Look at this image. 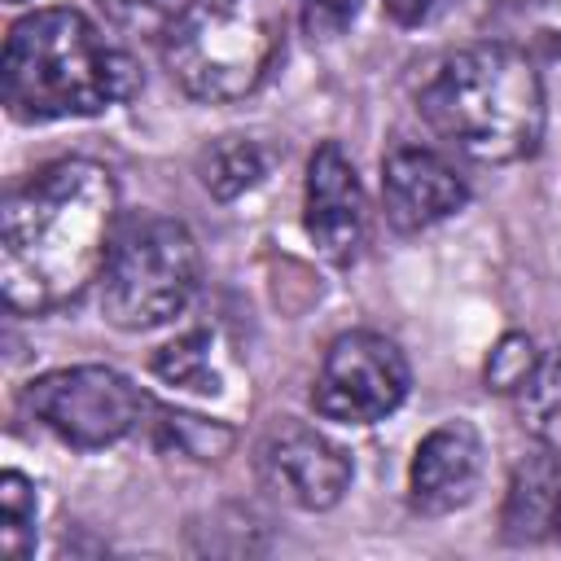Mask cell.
I'll use <instances>...</instances> for the list:
<instances>
[{
    "label": "cell",
    "instance_id": "7a4b0ae2",
    "mask_svg": "<svg viewBox=\"0 0 561 561\" xmlns=\"http://www.w3.org/2000/svg\"><path fill=\"white\" fill-rule=\"evenodd\" d=\"M416 110L434 136L491 167L530 158L548 123L543 79L513 44H473L447 53L425 75Z\"/></svg>",
    "mask_w": 561,
    "mask_h": 561
},
{
    "label": "cell",
    "instance_id": "5b68a950",
    "mask_svg": "<svg viewBox=\"0 0 561 561\" xmlns=\"http://www.w3.org/2000/svg\"><path fill=\"white\" fill-rule=\"evenodd\" d=\"M202 285V250L180 219L131 215L118 224L105 272L101 311L114 329L149 333L171 324Z\"/></svg>",
    "mask_w": 561,
    "mask_h": 561
},
{
    "label": "cell",
    "instance_id": "ba28073f",
    "mask_svg": "<svg viewBox=\"0 0 561 561\" xmlns=\"http://www.w3.org/2000/svg\"><path fill=\"white\" fill-rule=\"evenodd\" d=\"M259 478L276 500H285L302 513H324L351 486V456L329 434L289 421L263 438Z\"/></svg>",
    "mask_w": 561,
    "mask_h": 561
},
{
    "label": "cell",
    "instance_id": "9a60e30c",
    "mask_svg": "<svg viewBox=\"0 0 561 561\" xmlns=\"http://www.w3.org/2000/svg\"><path fill=\"white\" fill-rule=\"evenodd\" d=\"M210 346H215V337L206 329L184 333V337L167 342L153 355V373L167 386H184V390H197V394H219V373L210 364Z\"/></svg>",
    "mask_w": 561,
    "mask_h": 561
},
{
    "label": "cell",
    "instance_id": "6da1fadb",
    "mask_svg": "<svg viewBox=\"0 0 561 561\" xmlns=\"http://www.w3.org/2000/svg\"><path fill=\"white\" fill-rule=\"evenodd\" d=\"M118 232V184L92 158H61L4 197L0 289L9 311L48 316L101 285Z\"/></svg>",
    "mask_w": 561,
    "mask_h": 561
},
{
    "label": "cell",
    "instance_id": "52a82bcc",
    "mask_svg": "<svg viewBox=\"0 0 561 561\" xmlns=\"http://www.w3.org/2000/svg\"><path fill=\"white\" fill-rule=\"evenodd\" d=\"M412 390V368L403 351L373 329L337 333L320 359L311 403L324 421L337 425H373L386 421Z\"/></svg>",
    "mask_w": 561,
    "mask_h": 561
},
{
    "label": "cell",
    "instance_id": "9c48e42d",
    "mask_svg": "<svg viewBox=\"0 0 561 561\" xmlns=\"http://www.w3.org/2000/svg\"><path fill=\"white\" fill-rule=\"evenodd\" d=\"M302 228L329 263H355L368 237V202H364L355 162L337 140L316 145V153L307 158Z\"/></svg>",
    "mask_w": 561,
    "mask_h": 561
},
{
    "label": "cell",
    "instance_id": "4fadbf2b",
    "mask_svg": "<svg viewBox=\"0 0 561 561\" xmlns=\"http://www.w3.org/2000/svg\"><path fill=\"white\" fill-rule=\"evenodd\" d=\"M197 175H202V188L210 197L232 202V197L250 193L267 175V153L254 140H245V136H219L215 145L202 149Z\"/></svg>",
    "mask_w": 561,
    "mask_h": 561
},
{
    "label": "cell",
    "instance_id": "3957f363",
    "mask_svg": "<svg viewBox=\"0 0 561 561\" xmlns=\"http://www.w3.org/2000/svg\"><path fill=\"white\" fill-rule=\"evenodd\" d=\"M140 88L136 61L79 9H35L13 22L0 57V92L13 118H92Z\"/></svg>",
    "mask_w": 561,
    "mask_h": 561
},
{
    "label": "cell",
    "instance_id": "ffe728a7",
    "mask_svg": "<svg viewBox=\"0 0 561 561\" xmlns=\"http://www.w3.org/2000/svg\"><path fill=\"white\" fill-rule=\"evenodd\" d=\"M123 26H158L167 31V22L184 9V0H101Z\"/></svg>",
    "mask_w": 561,
    "mask_h": 561
},
{
    "label": "cell",
    "instance_id": "5bb4252c",
    "mask_svg": "<svg viewBox=\"0 0 561 561\" xmlns=\"http://www.w3.org/2000/svg\"><path fill=\"white\" fill-rule=\"evenodd\" d=\"M517 412L522 425L539 438V447L561 451V346L539 355V364L517 390Z\"/></svg>",
    "mask_w": 561,
    "mask_h": 561
},
{
    "label": "cell",
    "instance_id": "8992f818",
    "mask_svg": "<svg viewBox=\"0 0 561 561\" xmlns=\"http://www.w3.org/2000/svg\"><path fill=\"white\" fill-rule=\"evenodd\" d=\"M22 403L48 434H57L79 451L114 447L153 408L131 377L105 364H75V368L44 373L26 386Z\"/></svg>",
    "mask_w": 561,
    "mask_h": 561
},
{
    "label": "cell",
    "instance_id": "d6986e66",
    "mask_svg": "<svg viewBox=\"0 0 561 561\" xmlns=\"http://www.w3.org/2000/svg\"><path fill=\"white\" fill-rule=\"evenodd\" d=\"M294 4H298V22L311 39H337L359 18L364 0H294Z\"/></svg>",
    "mask_w": 561,
    "mask_h": 561
},
{
    "label": "cell",
    "instance_id": "7c38bea8",
    "mask_svg": "<svg viewBox=\"0 0 561 561\" xmlns=\"http://www.w3.org/2000/svg\"><path fill=\"white\" fill-rule=\"evenodd\" d=\"M508 543H557L561 548V451L526 456L504 495L500 513Z\"/></svg>",
    "mask_w": 561,
    "mask_h": 561
},
{
    "label": "cell",
    "instance_id": "ac0fdd59",
    "mask_svg": "<svg viewBox=\"0 0 561 561\" xmlns=\"http://www.w3.org/2000/svg\"><path fill=\"white\" fill-rule=\"evenodd\" d=\"M535 364H539V355H535L530 337L526 333H504L500 346L486 359V386H495V390H522V381L530 377Z\"/></svg>",
    "mask_w": 561,
    "mask_h": 561
},
{
    "label": "cell",
    "instance_id": "e0dca14e",
    "mask_svg": "<svg viewBox=\"0 0 561 561\" xmlns=\"http://www.w3.org/2000/svg\"><path fill=\"white\" fill-rule=\"evenodd\" d=\"M158 447L193 456V460H219L232 447V430L219 421H202L188 412H158Z\"/></svg>",
    "mask_w": 561,
    "mask_h": 561
},
{
    "label": "cell",
    "instance_id": "8fae6325",
    "mask_svg": "<svg viewBox=\"0 0 561 561\" xmlns=\"http://www.w3.org/2000/svg\"><path fill=\"white\" fill-rule=\"evenodd\" d=\"M482 434L469 421H443L434 425L408 465V504L421 517H447L465 508L482 482Z\"/></svg>",
    "mask_w": 561,
    "mask_h": 561
},
{
    "label": "cell",
    "instance_id": "277c9868",
    "mask_svg": "<svg viewBox=\"0 0 561 561\" xmlns=\"http://www.w3.org/2000/svg\"><path fill=\"white\" fill-rule=\"evenodd\" d=\"M285 44V0H184L162 31L175 88L206 105L250 96Z\"/></svg>",
    "mask_w": 561,
    "mask_h": 561
},
{
    "label": "cell",
    "instance_id": "30bf717a",
    "mask_svg": "<svg viewBox=\"0 0 561 561\" xmlns=\"http://www.w3.org/2000/svg\"><path fill=\"white\" fill-rule=\"evenodd\" d=\"M469 184L465 175L425 145H399L381 158V206L390 228L425 232L456 210H465Z\"/></svg>",
    "mask_w": 561,
    "mask_h": 561
},
{
    "label": "cell",
    "instance_id": "2e32d148",
    "mask_svg": "<svg viewBox=\"0 0 561 561\" xmlns=\"http://www.w3.org/2000/svg\"><path fill=\"white\" fill-rule=\"evenodd\" d=\"M0 552L9 561L35 552V486L18 469L0 478Z\"/></svg>",
    "mask_w": 561,
    "mask_h": 561
},
{
    "label": "cell",
    "instance_id": "7402d4cb",
    "mask_svg": "<svg viewBox=\"0 0 561 561\" xmlns=\"http://www.w3.org/2000/svg\"><path fill=\"white\" fill-rule=\"evenodd\" d=\"M13 4H22V0H13Z\"/></svg>",
    "mask_w": 561,
    "mask_h": 561
},
{
    "label": "cell",
    "instance_id": "44dd1931",
    "mask_svg": "<svg viewBox=\"0 0 561 561\" xmlns=\"http://www.w3.org/2000/svg\"><path fill=\"white\" fill-rule=\"evenodd\" d=\"M381 4H386V13H390L399 26H416V22H425L430 9H434V0H381Z\"/></svg>",
    "mask_w": 561,
    "mask_h": 561
}]
</instances>
